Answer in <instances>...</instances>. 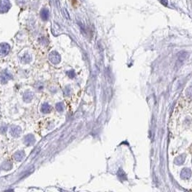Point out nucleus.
<instances>
[{
    "mask_svg": "<svg viewBox=\"0 0 192 192\" xmlns=\"http://www.w3.org/2000/svg\"><path fill=\"white\" fill-rule=\"evenodd\" d=\"M11 8V4L9 0H0V13L7 12Z\"/></svg>",
    "mask_w": 192,
    "mask_h": 192,
    "instance_id": "1",
    "label": "nucleus"
},
{
    "mask_svg": "<svg viewBox=\"0 0 192 192\" xmlns=\"http://www.w3.org/2000/svg\"><path fill=\"white\" fill-rule=\"evenodd\" d=\"M49 59L51 60V63H54V64H57V63H59L61 58L59 54L57 52L54 51V52H51L50 55H49Z\"/></svg>",
    "mask_w": 192,
    "mask_h": 192,
    "instance_id": "2",
    "label": "nucleus"
},
{
    "mask_svg": "<svg viewBox=\"0 0 192 192\" xmlns=\"http://www.w3.org/2000/svg\"><path fill=\"white\" fill-rule=\"evenodd\" d=\"M10 47L7 43H1L0 44V56L6 55L9 52Z\"/></svg>",
    "mask_w": 192,
    "mask_h": 192,
    "instance_id": "3",
    "label": "nucleus"
},
{
    "mask_svg": "<svg viewBox=\"0 0 192 192\" xmlns=\"http://www.w3.org/2000/svg\"><path fill=\"white\" fill-rule=\"evenodd\" d=\"M189 56V54L186 51H181L180 53H179L178 57V64L181 65L186 59H188Z\"/></svg>",
    "mask_w": 192,
    "mask_h": 192,
    "instance_id": "4",
    "label": "nucleus"
},
{
    "mask_svg": "<svg viewBox=\"0 0 192 192\" xmlns=\"http://www.w3.org/2000/svg\"><path fill=\"white\" fill-rule=\"evenodd\" d=\"M191 176V171L189 168H183L180 173V177L183 179H189Z\"/></svg>",
    "mask_w": 192,
    "mask_h": 192,
    "instance_id": "5",
    "label": "nucleus"
},
{
    "mask_svg": "<svg viewBox=\"0 0 192 192\" xmlns=\"http://www.w3.org/2000/svg\"><path fill=\"white\" fill-rule=\"evenodd\" d=\"M41 16L43 20H47L49 17V12L48 9H42L41 12Z\"/></svg>",
    "mask_w": 192,
    "mask_h": 192,
    "instance_id": "6",
    "label": "nucleus"
},
{
    "mask_svg": "<svg viewBox=\"0 0 192 192\" xmlns=\"http://www.w3.org/2000/svg\"><path fill=\"white\" fill-rule=\"evenodd\" d=\"M20 132L21 130L19 127H12L11 130H10V133L12 134L13 136H19L20 134Z\"/></svg>",
    "mask_w": 192,
    "mask_h": 192,
    "instance_id": "7",
    "label": "nucleus"
},
{
    "mask_svg": "<svg viewBox=\"0 0 192 192\" xmlns=\"http://www.w3.org/2000/svg\"><path fill=\"white\" fill-rule=\"evenodd\" d=\"M41 111L43 113H48L49 112L51 111V106L49 105L47 103H45L42 105L41 107Z\"/></svg>",
    "mask_w": 192,
    "mask_h": 192,
    "instance_id": "8",
    "label": "nucleus"
},
{
    "mask_svg": "<svg viewBox=\"0 0 192 192\" xmlns=\"http://www.w3.org/2000/svg\"><path fill=\"white\" fill-rule=\"evenodd\" d=\"M34 142H35V139L33 135H27L25 137V143L28 145L33 144Z\"/></svg>",
    "mask_w": 192,
    "mask_h": 192,
    "instance_id": "9",
    "label": "nucleus"
},
{
    "mask_svg": "<svg viewBox=\"0 0 192 192\" xmlns=\"http://www.w3.org/2000/svg\"><path fill=\"white\" fill-rule=\"evenodd\" d=\"M184 160H185V158H184V156L183 155H181V156H178L177 157L176 160H175V163H176V164H177V165H180V164H182L183 162H184Z\"/></svg>",
    "mask_w": 192,
    "mask_h": 192,
    "instance_id": "10",
    "label": "nucleus"
},
{
    "mask_svg": "<svg viewBox=\"0 0 192 192\" xmlns=\"http://www.w3.org/2000/svg\"><path fill=\"white\" fill-rule=\"evenodd\" d=\"M24 156H25L24 153H23V152H22V151H20V152H18L17 153H15V158L16 160H18V161H20V160L23 158Z\"/></svg>",
    "mask_w": 192,
    "mask_h": 192,
    "instance_id": "11",
    "label": "nucleus"
},
{
    "mask_svg": "<svg viewBox=\"0 0 192 192\" xmlns=\"http://www.w3.org/2000/svg\"><path fill=\"white\" fill-rule=\"evenodd\" d=\"M24 96H27V98H26V99H25L26 101H30L31 99H33V94L31 93V92H27V93H25Z\"/></svg>",
    "mask_w": 192,
    "mask_h": 192,
    "instance_id": "12",
    "label": "nucleus"
},
{
    "mask_svg": "<svg viewBox=\"0 0 192 192\" xmlns=\"http://www.w3.org/2000/svg\"><path fill=\"white\" fill-rule=\"evenodd\" d=\"M56 107H57V109L59 112H62L63 111V104L61 103H58L56 105Z\"/></svg>",
    "mask_w": 192,
    "mask_h": 192,
    "instance_id": "13",
    "label": "nucleus"
},
{
    "mask_svg": "<svg viewBox=\"0 0 192 192\" xmlns=\"http://www.w3.org/2000/svg\"><path fill=\"white\" fill-rule=\"evenodd\" d=\"M121 174H120V173L118 172V176L121 179H123V177H126V176H125V174H124V173H123V171L122 170H121Z\"/></svg>",
    "mask_w": 192,
    "mask_h": 192,
    "instance_id": "14",
    "label": "nucleus"
},
{
    "mask_svg": "<svg viewBox=\"0 0 192 192\" xmlns=\"http://www.w3.org/2000/svg\"><path fill=\"white\" fill-rule=\"evenodd\" d=\"M16 2H18L19 4H26L28 2V0H16Z\"/></svg>",
    "mask_w": 192,
    "mask_h": 192,
    "instance_id": "15",
    "label": "nucleus"
},
{
    "mask_svg": "<svg viewBox=\"0 0 192 192\" xmlns=\"http://www.w3.org/2000/svg\"><path fill=\"white\" fill-rule=\"evenodd\" d=\"M64 10V15H65V17H66V19H69L70 17H69V13H68V12H67V10H66V9H63Z\"/></svg>",
    "mask_w": 192,
    "mask_h": 192,
    "instance_id": "16",
    "label": "nucleus"
},
{
    "mask_svg": "<svg viewBox=\"0 0 192 192\" xmlns=\"http://www.w3.org/2000/svg\"><path fill=\"white\" fill-rule=\"evenodd\" d=\"M160 3L163 4L164 6H168V0H160Z\"/></svg>",
    "mask_w": 192,
    "mask_h": 192,
    "instance_id": "17",
    "label": "nucleus"
},
{
    "mask_svg": "<svg viewBox=\"0 0 192 192\" xmlns=\"http://www.w3.org/2000/svg\"><path fill=\"white\" fill-rule=\"evenodd\" d=\"M68 75H69L71 78H73V77L75 76V73H74L73 71H69V72L68 73Z\"/></svg>",
    "mask_w": 192,
    "mask_h": 192,
    "instance_id": "18",
    "label": "nucleus"
}]
</instances>
